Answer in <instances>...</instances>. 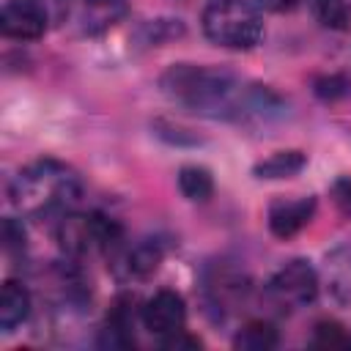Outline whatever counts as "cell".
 <instances>
[{
  "mask_svg": "<svg viewBox=\"0 0 351 351\" xmlns=\"http://www.w3.org/2000/svg\"><path fill=\"white\" fill-rule=\"evenodd\" d=\"M310 8L315 22L326 30H346L351 22V11L346 0H313Z\"/></svg>",
  "mask_w": 351,
  "mask_h": 351,
  "instance_id": "obj_15",
  "label": "cell"
},
{
  "mask_svg": "<svg viewBox=\"0 0 351 351\" xmlns=\"http://www.w3.org/2000/svg\"><path fill=\"white\" fill-rule=\"evenodd\" d=\"M162 93L208 118H244L258 112L263 88H247L233 71L217 66L176 63L159 77Z\"/></svg>",
  "mask_w": 351,
  "mask_h": 351,
  "instance_id": "obj_1",
  "label": "cell"
},
{
  "mask_svg": "<svg viewBox=\"0 0 351 351\" xmlns=\"http://www.w3.org/2000/svg\"><path fill=\"white\" fill-rule=\"evenodd\" d=\"M326 269H329V285L335 296L343 302H351V239L326 255Z\"/></svg>",
  "mask_w": 351,
  "mask_h": 351,
  "instance_id": "obj_11",
  "label": "cell"
},
{
  "mask_svg": "<svg viewBox=\"0 0 351 351\" xmlns=\"http://www.w3.org/2000/svg\"><path fill=\"white\" fill-rule=\"evenodd\" d=\"M178 189L186 200H195V203H206L211 195H214V178L206 167L200 165H184L178 170Z\"/></svg>",
  "mask_w": 351,
  "mask_h": 351,
  "instance_id": "obj_13",
  "label": "cell"
},
{
  "mask_svg": "<svg viewBox=\"0 0 351 351\" xmlns=\"http://www.w3.org/2000/svg\"><path fill=\"white\" fill-rule=\"evenodd\" d=\"M313 348H351V332L337 321H318L310 337Z\"/></svg>",
  "mask_w": 351,
  "mask_h": 351,
  "instance_id": "obj_17",
  "label": "cell"
},
{
  "mask_svg": "<svg viewBox=\"0 0 351 351\" xmlns=\"http://www.w3.org/2000/svg\"><path fill=\"white\" fill-rule=\"evenodd\" d=\"M3 247L11 252V250H22L25 247V230H22V225L16 222V219H5L3 222Z\"/></svg>",
  "mask_w": 351,
  "mask_h": 351,
  "instance_id": "obj_20",
  "label": "cell"
},
{
  "mask_svg": "<svg viewBox=\"0 0 351 351\" xmlns=\"http://www.w3.org/2000/svg\"><path fill=\"white\" fill-rule=\"evenodd\" d=\"M329 197H332V203H335V208H337L340 214L351 217V178H348V176H340V178L332 181Z\"/></svg>",
  "mask_w": 351,
  "mask_h": 351,
  "instance_id": "obj_18",
  "label": "cell"
},
{
  "mask_svg": "<svg viewBox=\"0 0 351 351\" xmlns=\"http://www.w3.org/2000/svg\"><path fill=\"white\" fill-rule=\"evenodd\" d=\"M263 8H269V11H291V8H296V5H302L304 0H258Z\"/></svg>",
  "mask_w": 351,
  "mask_h": 351,
  "instance_id": "obj_21",
  "label": "cell"
},
{
  "mask_svg": "<svg viewBox=\"0 0 351 351\" xmlns=\"http://www.w3.org/2000/svg\"><path fill=\"white\" fill-rule=\"evenodd\" d=\"M58 241L69 255H85L93 250H110L121 241V228L101 214H63L58 219Z\"/></svg>",
  "mask_w": 351,
  "mask_h": 351,
  "instance_id": "obj_4",
  "label": "cell"
},
{
  "mask_svg": "<svg viewBox=\"0 0 351 351\" xmlns=\"http://www.w3.org/2000/svg\"><path fill=\"white\" fill-rule=\"evenodd\" d=\"M159 263H162V247L156 241H143L129 255V274L145 280L159 269Z\"/></svg>",
  "mask_w": 351,
  "mask_h": 351,
  "instance_id": "obj_16",
  "label": "cell"
},
{
  "mask_svg": "<svg viewBox=\"0 0 351 351\" xmlns=\"http://www.w3.org/2000/svg\"><path fill=\"white\" fill-rule=\"evenodd\" d=\"M315 214V197L302 195V197H277L269 206V230L277 239H291L296 236L304 225H310Z\"/></svg>",
  "mask_w": 351,
  "mask_h": 351,
  "instance_id": "obj_8",
  "label": "cell"
},
{
  "mask_svg": "<svg viewBox=\"0 0 351 351\" xmlns=\"http://www.w3.org/2000/svg\"><path fill=\"white\" fill-rule=\"evenodd\" d=\"M82 184L80 176L55 159H38L19 170L11 184V203L25 217H49L69 214L80 200Z\"/></svg>",
  "mask_w": 351,
  "mask_h": 351,
  "instance_id": "obj_2",
  "label": "cell"
},
{
  "mask_svg": "<svg viewBox=\"0 0 351 351\" xmlns=\"http://www.w3.org/2000/svg\"><path fill=\"white\" fill-rule=\"evenodd\" d=\"M277 343H280L277 329L266 321H250L233 337V348H241V351H269Z\"/></svg>",
  "mask_w": 351,
  "mask_h": 351,
  "instance_id": "obj_14",
  "label": "cell"
},
{
  "mask_svg": "<svg viewBox=\"0 0 351 351\" xmlns=\"http://www.w3.org/2000/svg\"><path fill=\"white\" fill-rule=\"evenodd\" d=\"M269 296L288 310L310 304L318 296V274L310 266V261L296 258L280 266L269 280Z\"/></svg>",
  "mask_w": 351,
  "mask_h": 351,
  "instance_id": "obj_5",
  "label": "cell"
},
{
  "mask_svg": "<svg viewBox=\"0 0 351 351\" xmlns=\"http://www.w3.org/2000/svg\"><path fill=\"white\" fill-rule=\"evenodd\" d=\"M0 30L5 38L36 41L47 30V11L38 0H11L3 5Z\"/></svg>",
  "mask_w": 351,
  "mask_h": 351,
  "instance_id": "obj_7",
  "label": "cell"
},
{
  "mask_svg": "<svg viewBox=\"0 0 351 351\" xmlns=\"http://www.w3.org/2000/svg\"><path fill=\"white\" fill-rule=\"evenodd\" d=\"M27 315H30V291L16 280H5L0 291V329L14 332Z\"/></svg>",
  "mask_w": 351,
  "mask_h": 351,
  "instance_id": "obj_10",
  "label": "cell"
},
{
  "mask_svg": "<svg viewBox=\"0 0 351 351\" xmlns=\"http://www.w3.org/2000/svg\"><path fill=\"white\" fill-rule=\"evenodd\" d=\"M126 16V0H80L77 22L82 33L101 36Z\"/></svg>",
  "mask_w": 351,
  "mask_h": 351,
  "instance_id": "obj_9",
  "label": "cell"
},
{
  "mask_svg": "<svg viewBox=\"0 0 351 351\" xmlns=\"http://www.w3.org/2000/svg\"><path fill=\"white\" fill-rule=\"evenodd\" d=\"M203 33L225 49H252L263 36V19L250 0H211L203 11Z\"/></svg>",
  "mask_w": 351,
  "mask_h": 351,
  "instance_id": "obj_3",
  "label": "cell"
},
{
  "mask_svg": "<svg viewBox=\"0 0 351 351\" xmlns=\"http://www.w3.org/2000/svg\"><path fill=\"white\" fill-rule=\"evenodd\" d=\"M140 318H143V324H145V329L151 335L167 337V335L178 332V329H184L186 304H184L181 293H176L170 288H162L145 302V307L140 310Z\"/></svg>",
  "mask_w": 351,
  "mask_h": 351,
  "instance_id": "obj_6",
  "label": "cell"
},
{
  "mask_svg": "<svg viewBox=\"0 0 351 351\" xmlns=\"http://www.w3.org/2000/svg\"><path fill=\"white\" fill-rule=\"evenodd\" d=\"M203 343L195 337V335H189L186 329H178V332H173V335H167V337H162V348H170V351H181V348H200Z\"/></svg>",
  "mask_w": 351,
  "mask_h": 351,
  "instance_id": "obj_19",
  "label": "cell"
},
{
  "mask_svg": "<svg viewBox=\"0 0 351 351\" xmlns=\"http://www.w3.org/2000/svg\"><path fill=\"white\" fill-rule=\"evenodd\" d=\"M307 165V156L302 151H274L271 156L261 159L252 173L258 178H291Z\"/></svg>",
  "mask_w": 351,
  "mask_h": 351,
  "instance_id": "obj_12",
  "label": "cell"
}]
</instances>
